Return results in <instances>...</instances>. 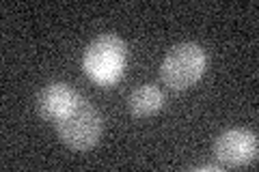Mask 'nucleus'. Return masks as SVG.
Masks as SVG:
<instances>
[{
  "instance_id": "f257e3e1",
  "label": "nucleus",
  "mask_w": 259,
  "mask_h": 172,
  "mask_svg": "<svg viewBox=\"0 0 259 172\" xmlns=\"http://www.w3.org/2000/svg\"><path fill=\"white\" fill-rule=\"evenodd\" d=\"M127 45L115 32H104L87 45L82 54V69L100 86H112L121 80L127 65Z\"/></svg>"
},
{
  "instance_id": "20e7f679",
  "label": "nucleus",
  "mask_w": 259,
  "mask_h": 172,
  "mask_svg": "<svg viewBox=\"0 0 259 172\" xmlns=\"http://www.w3.org/2000/svg\"><path fill=\"white\" fill-rule=\"evenodd\" d=\"M257 136L248 129H229V132L218 136L214 142V157L221 161V166L227 168L248 166L257 159Z\"/></svg>"
},
{
  "instance_id": "f03ea898",
  "label": "nucleus",
  "mask_w": 259,
  "mask_h": 172,
  "mask_svg": "<svg viewBox=\"0 0 259 172\" xmlns=\"http://www.w3.org/2000/svg\"><path fill=\"white\" fill-rule=\"evenodd\" d=\"M104 129L102 114L95 105L80 97L76 105L63 119L56 121V134L71 151H91L100 142Z\"/></svg>"
},
{
  "instance_id": "39448f33",
  "label": "nucleus",
  "mask_w": 259,
  "mask_h": 172,
  "mask_svg": "<svg viewBox=\"0 0 259 172\" xmlns=\"http://www.w3.org/2000/svg\"><path fill=\"white\" fill-rule=\"evenodd\" d=\"M80 95L65 82H50L37 95V112L46 121H59L76 105Z\"/></svg>"
},
{
  "instance_id": "0eeeda50",
  "label": "nucleus",
  "mask_w": 259,
  "mask_h": 172,
  "mask_svg": "<svg viewBox=\"0 0 259 172\" xmlns=\"http://www.w3.org/2000/svg\"><path fill=\"white\" fill-rule=\"evenodd\" d=\"M194 170H212V172H218V170H221V166H218V163H203V166H197V168H194Z\"/></svg>"
},
{
  "instance_id": "423d86ee",
  "label": "nucleus",
  "mask_w": 259,
  "mask_h": 172,
  "mask_svg": "<svg viewBox=\"0 0 259 172\" xmlns=\"http://www.w3.org/2000/svg\"><path fill=\"white\" fill-rule=\"evenodd\" d=\"M166 103L164 93L153 84H143L136 86L127 97V110L132 112V117L136 119H147L158 114Z\"/></svg>"
},
{
  "instance_id": "7ed1b4c3",
  "label": "nucleus",
  "mask_w": 259,
  "mask_h": 172,
  "mask_svg": "<svg viewBox=\"0 0 259 172\" xmlns=\"http://www.w3.org/2000/svg\"><path fill=\"white\" fill-rule=\"evenodd\" d=\"M207 54L199 43H180L164 56L160 65V80L171 91H186L203 78Z\"/></svg>"
}]
</instances>
